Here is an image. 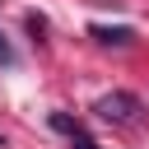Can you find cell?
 Wrapping results in <instances>:
<instances>
[{
	"label": "cell",
	"mask_w": 149,
	"mask_h": 149,
	"mask_svg": "<svg viewBox=\"0 0 149 149\" xmlns=\"http://www.w3.org/2000/svg\"><path fill=\"white\" fill-rule=\"evenodd\" d=\"M93 112H98L102 121H121V126H130L144 107H140V98H135V93H102V98L93 102Z\"/></svg>",
	"instance_id": "1"
},
{
	"label": "cell",
	"mask_w": 149,
	"mask_h": 149,
	"mask_svg": "<svg viewBox=\"0 0 149 149\" xmlns=\"http://www.w3.org/2000/svg\"><path fill=\"white\" fill-rule=\"evenodd\" d=\"M51 126H56L61 135H70V144H74V149H98V144H93V140L79 130V121H70L65 112H51Z\"/></svg>",
	"instance_id": "2"
},
{
	"label": "cell",
	"mask_w": 149,
	"mask_h": 149,
	"mask_svg": "<svg viewBox=\"0 0 149 149\" xmlns=\"http://www.w3.org/2000/svg\"><path fill=\"white\" fill-rule=\"evenodd\" d=\"M88 33H93V37H98V42H107V47H126V42H130V37H135V33H130V28H126V23H116V28H112V23H93V28H88Z\"/></svg>",
	"instance_id": "3"
},
{
	"label": "cell",
	"mask_w": 149,
	"mask_h": 149,
	"mask_svg": "<svg viewBox=\"0 0 149 149\" xmlns=\"http://www.w3.org/2000/svg\"><path fill=\"white\" fill-rule=\"evenodd\" d=\"M14 61V51H9V42H5V33H0V65H9Z\"/></svg>",
	"instance_id": "4"
}]
</instances>
